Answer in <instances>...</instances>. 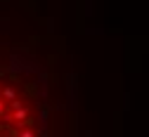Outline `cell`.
<instances>
[{
    "label": "cell",
    "instance_id": "obj_1",
    "mask_svg": "<svg viewBox=\"0 0 149 137\" xmlns=\"http://www.w3.org/2000/svg\"><path fill=\"white\" fill-rule=\"evenodd\" d=\"M0 137H45L38 104L12 78H0Z\"/></svg>",
    "mask_w": 149,
    "mask_h": 137
}]
</instances>
